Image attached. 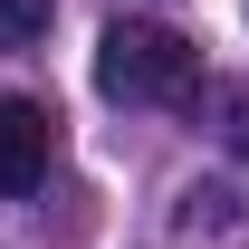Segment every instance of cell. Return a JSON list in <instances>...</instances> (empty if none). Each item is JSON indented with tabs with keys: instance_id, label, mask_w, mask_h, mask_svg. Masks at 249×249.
Masks as SVG:
<instances>
[{
	"instance_id": "cell-1",
	"label": "cell",
	"mask_w": 249,
	"mask_h": 249,
	"mask_svg": "<svg viewBox=\"0 0 249 249\" xmlns=\"http://www.w3.org/2000/svg\"><path fill=\"white\" fill-rule=\"evenodd\" d=\"M192 77H201V48L182 29H163V19H115L96 38V87L115 106H182Z\"/></svg>"
},
{
	"instance_id": "cell-2",
	"label": "cell",
	"mask_w": 249,
	"mask_h": 249,
	"mask_svg": "<svg viewBox=\"0 0 249 249\" xmlns=\"http://www.w3.org/2000/svg\"><path fill=\"white\" fill-rule=\"evenodd\" d=\"M58 154V124L38 96H0V192H38Z\"/></svg>"
},
{
	"instance_id": "cell-3",
	"label": "cell",
	"mask_w": 249,
	"mask_h": 249,
	"mask_svg": "<svg viewBox=\"0 0 249 249\" xmlns=\"http://www.w3.org/2000/svg\"><path fill=\"white\" fill-rule=\"evenodd\" d=\"M48 38V0H0V48H38Z\"/></svg>"
}]
</instances>
